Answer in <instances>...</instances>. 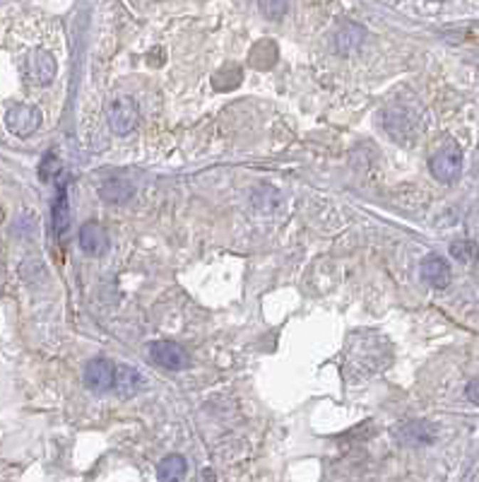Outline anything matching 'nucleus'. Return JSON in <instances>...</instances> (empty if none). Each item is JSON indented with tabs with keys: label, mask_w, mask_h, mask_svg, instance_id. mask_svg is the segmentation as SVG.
Instances as JSON below:
<instances>
[{
	"label": "nucleus",
	"mask_w": 479,
	"mask_h": 482,
	"mask_svg": "<svg viewBox=\"0 0 479 482\" xmlns=\"http://www.w3.org/2000/svg\"><path fill=\"white\" fill-rule=\"evenodd\" d=\"M116 381V366L109 359H92L85 369V384L92 391H109Z\"/></svg>",
	"instance_id": "nucleus-6"
},
{
	"label": "nucleus",
	"mask_w": 479,
	"mask_h": 482,
	"mask_svg": "<svg viewBox=\"0 0 479 482\" xmlns=\"http://www.w3.org/2000/svg\"><path fill=\"white\" fill-rule=\"evenodd\" d=\"M421 277L436 289H446L451 284V265L441 256H428L421 263Z\"/></svg>",
	"instance_id": "nucleus-8"
},
{
	"label": "nucleus",
	"mask_w": 479,
	"mask_h": 482,
	"mask_svg": "<svg viewBox=\"0 0 479 482\" xmlns=\"http://www.w3.org/2000/svg\"><path fill=\"white\" fill-rule=\"evenodd\" d=\"M157 475H159V480H181L186 475V458L179 453H172L167 456L162 463H159V471H157Z\"/></svg>",
	"instance_id": "nucleus-11"
},
{
	"label": "nucleus",
	"mask_w": 479,
	"mask_h": 482,
	"mask_svg": "<svg viewBox=\"0 0 479 482\" xmlns=\"http://www.w3.org/2000/svg\"><path fill=\"white\" fill-rule=\"evenodd\" d=\"M431 174L436 176L441 183H453L463 174V155L458 148H443L441 152L431 157Z\"/></svg>",
	"instance_id": "nucleus-3"
},
{
	"label": "nucleus",
	"mask_w": 479,
	"mask_h": 482,
	"mask_svg": "<svg viewBox=\"0 0 479 482\" xmlns=\"http://www.w3.org/2000/svg\"><path fill=\"white\" fill-rule=\"evenodd\" d=\"M56 73H58V63H56L53 53H48L46 48H34L27 58V66H24V75L31 85L46 87L56 80Z\"/></svg>",
	"instance_id": "nucleus-1"
},
{
	"label": "nucleus",
	"mask_w": 479,
	"mask_h": 482,
	"mask_svg": "<svg viewBox=\"0 0 479 482\" xmlns=\"http://www.w3.org/2000/svg\"><path fill=\"white\" fill-rule=\"evenodd\" d=\"M451 253L460 263H475L477 261V244L470 239H458L451 244Z\"/></svg>",
	"instance_id": "nucleus-13"
},
{
	"label": "nucleus",
	"mask_w": 479,
	"mask_h": 482,
	"mask_svg": "<svg viewBox=\"0 0 479 482\" xmlns=\"http://www.w3.org/2000/svg\"><path fill=\"white\" fill-rule=\"evenodd\" d=\"M109 123L113 133H118V135H128L130 130L135 128L137 123V106L133 99L128 97H118L111 101L109 106Z\"/></svg>",
	"instance_id": "nucleus-4"
},
{
	"label": "nucleus",
	"mask_w": 479,
	"mask_h": 482,
	"mask_svg": "<svg viewBox=\"0 0 479 482\" xmlns=\"http://www.w3.org/2000/svg\"><path fill=\"white\" fill-rule=\"evenodd\" d=\"M53 227L58 237H65L68 230H70V205H68L65 188H60L58 198L53 202Z\"/></svg>",
	"instance_id": "nucleus-10"
},
{
	"label": "nucleus",
	"mask_w": 479,
	"mask_h": 482,
	"mask_svg": "<svg viewBox=\"0 0 479 482\" xmlns=\"http://www.w3.org/2000/svg\"><path fill=\"white\" fill-rule=\"evenodd\" d=\"M142 384H144L142 376L135 369H130V366H118L116 369V381H113V389L118 391V396H123V398L135 396V393L142 389Z\"/></svg>",
	"instance_id": "nucleus-9"
},
{
	"label": "nucleus",
	"mask_w": 479,
	"mask_h": 482,
	"mask_svg": "<svg viewBox=\"0 0 479 482\" xmlns=\"http://www.w3.org/2000/svg\"><path fill=\"white\" fill-rule=\"evenodd\" d=\"M56 171H58V162H56V157H53V155H46V160H43L41 169H39L41 179H43V181H48V179H51V176H56Z\"/></svg>",
	"instance_id": "nucleus-14"
},
{
	"label": "nucleus",
	"mask_w": 479,
	"mask_h": 482,
	"mask_svg": "<svg viewBox=\"0 0 479 482\" xmlns=\"http://www.w3.org/2000/svg\"><path fill=\"white\" fill-rule=\"evenodd\" d=\"M149 357H152L154 364H159L162 369H169V371L184 369L188 362L186 352L181 350L176 342H169V340L152 342V345H149Z\"/></svg>",
	"instance_id": "nucleus-5"
},
{
	"label": "nucleus",
	"mask_w": 479,
	"mask_h": 482,
	"mask_svg": "<svg viewBox=\"0 0 479 482\" xmlns=\"http://www.w3.org/2000/svg\"><path fill=\"white\" fill-rule=\"evenodd\" d=\"M5 125H8L12 135L27 138L41 125V111L29 104H17L5 113Z\"/></svg>",
	"instance_id": "nucleus-2"
},
{
	"label": "nucleus",
	"mask_w": 479,
	"mask_h": 482,
	"mask_svg": "<svg viewBox=\"0 0 479 482\" xmlns=\"http://www.w3.org/2000/svg\"><path fill=\"white\" fill-rule=\"evenodd\" d=\"M80 249L90 256H104L109 251V237H106L104 227L97 222H85L80 227Z\"/></svg>",
	"instance_id": "nucleus-7"
},
{
	"label": "nucleus",
	"mask_w": 479,
	"mask_h": 482,
	"mask_svg": "<svg viewBox=\"0 0 479 482\" xmlns=\"http://www.w3.org/2000/svg\"><path fill=\"white\" fill-rule=\"evenodd\" d=\"M468 398L475 405H479V379H475V381L468 384Z\"/></svg>",
	"instance_id": "nucleus-15"
},
{
	"label": "nucleus",
	"mask_w": 479,
	"mask_h": 482,
	"mask_svg": "<svg viewBox=\"0 0 479 482\" xmlns=\"http://www.w3.org/2000/svg\"><path fill=\"white\" fill-rule=\"evenodd\" d=\"M99 195H102L104 200H109V202H123L128 195H133V186H130L128 181L111 179V181H106L102 188H99Z\"/></svg>",
	"instance_id": "nucleus-12"
}]
</instances>
